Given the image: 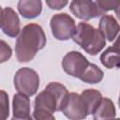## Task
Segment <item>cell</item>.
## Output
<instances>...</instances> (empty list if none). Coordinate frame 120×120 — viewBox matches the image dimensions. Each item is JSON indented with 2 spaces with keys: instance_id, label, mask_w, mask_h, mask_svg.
<instances>
[{
  "instance_id": "6da1fadb",
  "label": "cell",
  "mask_w": 120,
  "mask_h": 120,
  "mask_svg": "<svg viewBox=\"0 0 120 120\" xmlns=\"http://www.w3.org/2000/svg\"><path fill=\"white\" fill-rule=\"evenodd\" d=\"M46 45V36L42 27L37 23L25 25L19 35L15 52L19 62H29Z\"/></svg>"
},
{
  "instance_id": "7a4b0ae2",
  "label": "cell",
  "mask_w": 120,
  "mask_h": 120,
  "mask_svg": "<svg viewBox=\"0 0 120 120\" xmlns=\"http://www.w3.org/2000/svg\"><path fill=\"white\" fill-rule=\"evenodd\" d=\"M73 40L87 53L95 55L106 45V38L99 29L94 28L87 22H79Z\"/></svg>"
},
{
  "instance_id": "3957f363",
  "label": "cell",
  "mask_w": 120,
  "mask_h": 120,
  "mask_svg": "<svg viewBox=\"0 0 120 120\" xmlns=\"http://www.w3.org/2000/svg\"><path fill=\"white\" fill-rule=\"evenodd\" d=\"M14 86L19 93L26 96H33L39 86L38 74L31 68H22L14 76Z\"/></svg>"
},
{
  "instance_id": "277c9868",
  "label": "cell",
  "mask_w": 120,
  "mask_h": 120,
  "mask_svg": "<svg viewBox=\"0 0 120 120\" xmlns=\"http://www.w3.org/2000/svg\"><path fill=\"white\" fill-rule=\"evenodd\" d=\"M50 26L53 37L59 40H67L73 38L77 29L74 20L67 13L53 15L51 18Z\"/></svg>"
},
{
  "instance_id": "5b68a950",
  "label": "cell",
  "mask_w": 120,
  "mask_h": 120,
  "mask_svg": "<svg viewBox=\"0 0 120 120\" xmlns=\"http://www.w3.org/2000/svg\"><path fill=\"white\" fill-rule=\"evenodd\" d=\"M89 62L87 59L79 52L72 51L68 52L63 60H62V67L66 73L72 77L81 78L86 68L89 66Z\"/></svg>"
},
{
  "instance_id": "8992f818",
  "label": "cell",
  "mask_w": 120,
  "mask_h": 120,
  "mask_svg": "<svg viewBox=\"0 0 120 120\" xmlns=\"http://www.w3.org/2000/svg\"><path fill=\"white\" fill-rule=\"evenodd\" d=\"M71 12L79 19L88 21L92 18L98 17L104 13L96 2L87 0H75L70 4Z\"/></svg>"
},
{
  "instance_id": "52a82bcc",
  "label": "cell",
  "mask_w": 120,
  "mask_h": 120,
  "mask_svg": "<svg viewBox=\"0 0 120 120\" xmlns=\"http://www.w3.org/2000/svg\"><path fill=\"white\" fill-rule=\"evenodd\" d=\"M66 117L70 120H82L88 115L87 108L81 95L77 93H69L68 101L62 111Z\"/></svg>"
},
{
  "instance_id": "ba28073f",
  "label": "cell",
  "mask_w": 120,
  "mask_h": 120,
  "mask_svg": "<svg viewBox=\"0 0 120 120\" xmlns=\"http://www.w3.org/2000/svg\"><path fill=\"white\" fill-rule=\"evenodd\" d=\"M0 24L3 32L11 38H15L20 32V19L9 7L1 8Z\"/></svg>"
},
{
  "instance_id": "9c48e42d",
  "label": "cell",
  "mask_w": 120,
  "mask_h": 120,
  "mask_svg": "<svg viewBox=\"0 0 120 120\" xmlns=\"http://www.w3.org/2000/svg\"><path fill=\"white\" fill-rule=\"evenodd\" d=\"M35 110L46 111L51 113H53L55 111H57L56 98L53 93L47 87L44 91L40 92L37 96L35 99Z\"/></svg>"
},
{
  "instance_id": "30bf717a",
  "label": "cell",
  "mask_w": 120,
  "mask_h": 120,
  "mask_svg": "<svg viewBox=\"0 0 120 120\" xmlns=\"http://www.w3.org/2000/svg\"><path fill=\"white\" fill-rule=\"evenodd\" d=\"M98 29L101 31L105 38H107L109 41H112L120 31V25L112 16L104 15L99 21Z\"/></svg>"
},
{
  "instance_id": "8fae6325",
  "label": "cell",
  "mask_w": 120,
  "mask_h": 120,
  "mask_svg": "<svg viewBox=\"0 0 120 120\" xmlns=\"http://www.w3.org/2000/svg\"><path fill=\"white\" fill-rule=\"evenodd\" d=\"M30 116V100L28 96L17 93L13 97V117L24 118Z\"/></svg>"
},
{
  "instance_id": "7c38bea8",
  "label": "cell",
  "mask_w": 120,
  "mask_h": 120,
  "mask_svg": "<svg viewBox=\"0 0 120 120\" xmlns=\"http://www.w3.org/2000/svg\"><path fill=\"white\" fill-rule=\"evenodd\" d=\"M19 12L27 19L38 17L42 10V3L39 0H22L18 2Z\"/></svg>"
},
{
  "instance_id": "4fadbf2b",
  "label": "cell",
  "mask_w": 120,
  "mask_h": 120,
  "mask_svg": "<svg viewBox=\"0 0 120 120\" xmlns=\"http://www.w3.org/2000/svg\"><path fill=\"white\" fill-rule=\"evenodd\" d=\"M94 120H114L115 107L113 102L108 98H103L100 105L93 113Z\"/></svg>"
},
{
  "instance_id": "5bb4252c",
  "label": "cell",
  "mask_w": 120,
  "mask_h": 120,
  "mask_svg": "<svg viewBox=\"0 0 120 120\" xmlns=\"http://www.w3.org/2000/svg\"><path fill=\"white\" fill-rule=\"evenodd\" d=\"M100 62L109 69L120 68V50L115 46L107 48L100 55Z\"/></svg>"
},
{
  "instance_id": "9a60e30c",
  "label": "cell",
  "mask_w": 120,
  "mask_h": 120,
  "mask_svg": "<svg viewBox=\"0 0 120 120\" xmlns=\"http://www.w3.org/2000/svg\"><path fill=\"white\" fill-rule=\"evenodd\" d=\"M81 97L82 98L83 102L87 108L88 114L95 112L103 98L101 93L95 89H85L81 94Z\"/></svg>"
},
{
  "instance_id": "2e32d148",
  "label": "cell",
  "mask_w": 120,
  "mask_h": 120,
  "mask_svg": "<svg viewBox=\"0 0 120 120\" xmlns=\"http://www.w3.org/2000/svg\"><path fill=\"white\" fill-rule=\"evenodd\" d=\"M46 87L50 89L56 98L57 111H63L69 98V93L68 92L67 88L63 84L59 82H50Z\"/></svg>"
},
{
  "instance_id": "e0dca14e",
  "label": "cell",
  "mask_w": 120,
  "mask_h": 120,
  "mask_svg": "<svg viewBox=\"0 0 120 120\" xmlns=\"http://www.w3.org/2000/svg\"><path fill=\"white\" fill-rule=\"evenodd\" d=\"M103 75V71L98 66L90 63L82 73V75L81 76L80 80L86 83H98L102 81Z\"/></svg>"
},
{
  "instance_id": "ac0fdd59",
  "label": "cell",
  "mask_w": 120,
  "mask_h": 120,
  "mask_svg": "<svg viewBox=\"0 0 120 120\" xmlns=\"http://www.w3.org/2000/svg\"><path fill=\"white\" fill-rule=\"evenodd\" d=\"M8 116V97L4 90H1V120Z\"/></svg>"
},
{
  "instance_id": "d6986e66",
  "label": "cell",
  "mask_w": 120,
  "mask_h": 120,
  "mask_svg": "<svg viewBox=\"0 0 120 120\" xmlns=\"http://www.w3.org/2000/svg\"><path fill=\"white\" fill-rule=\"evenodd\" d=\"M120 1H115V0H98L97 1V4L98 5V7L100 8V9L102 10L103 13L109 11V10H112V9H115L117 8V6L119 5Z\"/></svg>"
},
{
  "instance_id": "ffe728a7",
  "label": "cell",
  "mask_w": 120,
  "mask_h": 120,
  "mask_svg": "<svg viewBox=\"0 0 120 120\" xmlns=\"http://www.w3.org/2000/svg\"><path fill=\"white\" fill-rule=\"evenodd\" d=\"M0 45H1L0 46V50H1V52H0V62L4 63V62L8 61L10 58L12 51H11V48L9 47V45L7 44L4 40H1Z\"/></svg>"
},
{
  "instance_id": "44dd1931",
  "label": "cell",
  "mask_w": 120,
  "mask_h": 120,
  "mask_svg": "<svg viewBox=\"0 0 120 120\" xmlns=\"http://www.w3.org/2000/svg\"><path fill=\"white\" fill-rule=\"evenodd\" d=\"M32 118L33 120H55L52 113L41 110H34Z\"/></svg>"
},
{
  "instance_id": "7402d4cb",
  "label": "cell",
  "mask_w": 120,
  "mask_h": 120,
  "mask_svg": "<svg viewBox=\"0 0 120 120\" xmlns=\"http://www.w3.org/2000/svg\"><path fill=\"white\" fill-rule=\"evenodd\" d=\"M47 5L52 9H61L66 5H68V1H59V0H52V1H46Z\"/></svg>"
},
{
  "instance_id": "603a6c76",
  "label": "cell",
  "mask_w": 120,
  "mask_h": 120,
  "mask_svg": "<svg viewBox=\"0 0 120 120\" xmlns=\"http://www.w3.org/2000/svg\"><path fill=\"white\" fill-rule=\"evenodd\" d=\"M114 11H115V14H116V16H117L118 20L120 21V3H119V5L117 6V8L114 9Z\"/></svg>"
},
{
  "instance_id": "cb8c5ba5",
  "label": "cell",
  "mask_w": 120,
  "mask_h": 120,
  "mask_svg": "<svg viewBox=\"0 0 120 120\" xmlns=\"http://www.w3.org/2000/svg\"><path fill=\"white\" fill-rule=\"evenodd\" d=\"M113 46H115L116 48H118V49L120 50V35H119V37L117 38V39H116V41L114 42V44H113Z\"/></svg>"
},
{
  "instance_id": "d4e9b609",
  "label": "cell",
  "mask_w": 120,
  "mask_h": 120,
  "mask_svg": "<svg viewBox=\"0 0 120 120\" xmlns=\"http://www.w3.org/2000/svg\"><path fill=\"white\" fill-rule=\"evenodd\" d=\"M11 120H33V118L31 116L29 117H24V118H17V117H12Z\"/></svg>"
},
{
  "instance_id": "484cf974",
  "label": "cell",
  "mask_w": 120,
  "mask_h": 120,
  "mask_svg": "<svg viewBox=\"0 0 120 120\" xmlns=\"http://www.w3.org/2000/svg\"><path fill=\"white\" fill-rule=\"evenodd\" d=\"M118 103H119V107H120V96H119V100H118Z\"/></svg>"
},
{
  "instance_id": "4316f807",
  "label": "cell",
  "mask_w": 120,
  "mask_h": 120,
  "mask_svg": "<svg viewBox=\"0 0 120 120\" xmlns=\"http://www.w3.org/2000/svg\"><path fill=\"white\" fill-rule=\"evenodd\" d=\"M114 120H120V118H118V119H114Z\"/></svg>"
}]
</instances>
